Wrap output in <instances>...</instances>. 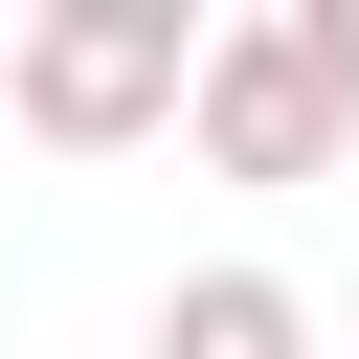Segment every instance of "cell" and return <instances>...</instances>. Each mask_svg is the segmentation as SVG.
I'll list each match as a JSON object with an SVG mask.
<instances>
[{
	"label": "cell",
	"mask_w": 359,
	"mask_h": 359,
	"mask_svg": "<svg viewBox=\"0 0 359 359\" xmlns=\"http://www.w3.org/2000/svg\"><path fill=\"white\" fill-rule=\"evenodd\" d=\"M202 180H337L359 157V0H224L180 67Z\"/></svg>",
	"instance_id": "6da1fadb"
},
{
	"label": "cell",
	"mask_w": 359,
	"mask_h": 359,
	"mask_svg": "<svg viewBox=\"0 0 359 359\" xmlns=\"http://www.w3.org/2000/svg\"><path fill=\"white\" fill-rule=\"evenodd\" d=\"M180 67H202L180 0H22V22H0V112H22L45 157H135V135H180Z\"/></svg>",
	"instance_id": "7a4b0ae2"
},
{
	"label": "cell",
	"mask_w": 359,
	"mask_h": 359,
	"mask_svg": "<svg viewBox=\"0 0 359 359\" xmlns=\"http://www.w3.org/2000/svg\"><path fill=\"white\" fill-rule=\"evenodd\" d=\"M157 359H337V337H314L292 269H180L157 292Z\"/></svg>",
	"instance_id": "3957f363"
}]
</instances>
